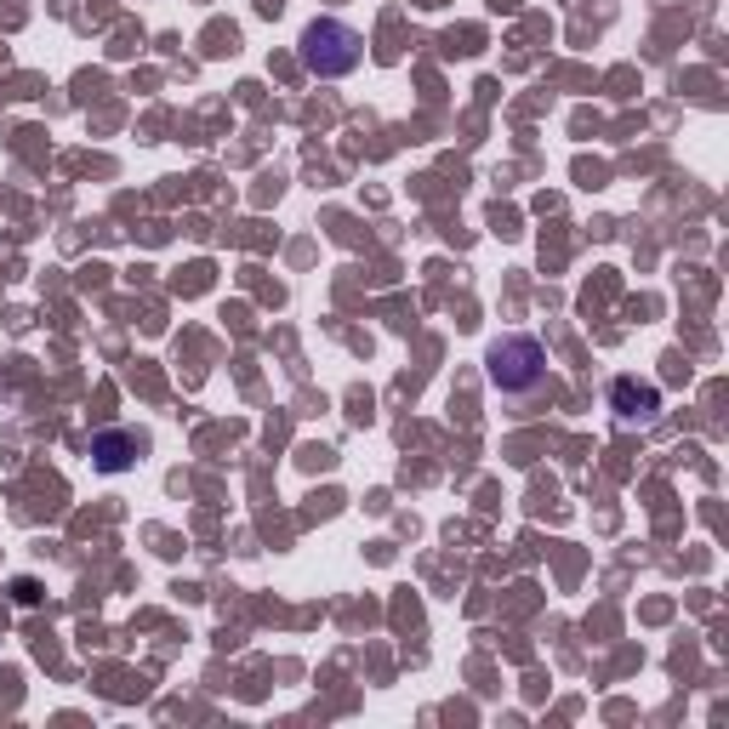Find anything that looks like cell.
I'll return each instance as SVG.
<instances>
[{
  "mask_svg": "<svg viewBox=\"0 0 729 729\" xmlns=\"http://www.w3.org/2000/svg\"><path fill=\"white\" fill-rule=\"evenodd\" d=\"M490 382L519 399V393H531L547 382V354H542V342L536 337H501L490 348Z\"/></svg>",
  "mask_w": 729,
  "mask_h": 729,
  "instance_id": "obj_1",
  "label": "cell"
},
{
  "mask_svg": "<svg viewBox=\"0 0 729 729\" xmlns=\"http://www.w3.org/2000/svg\"><path fill=\"white\" fill-rule=\"evenodd\" d=\"M360 35L348 29V23H337V17H319V23H308V35H303V63L314 69V74H348L360 63Z\"/></svg>",
  "mask_w": 729,
  "mask_h": 729,
  "instance_id": "obj_2",
  "label": "cell"
},
{
  "mask_svg": "<svg viewBox=\"0 0 729 729\" xmlns=\"http://www.w3.org/2000/svg\"><path fill=\"white\" fill-rule=\"evenodd\" d=\"M616 411H621V422H649V416L661 411V393L649 388V382L621 376V382H616Z\"/></svg>",
  "mask_w": 729,
  "mask_h": 729,
  "instance_id": "obj_3",
  "label": "cell"
}]
</instances>
